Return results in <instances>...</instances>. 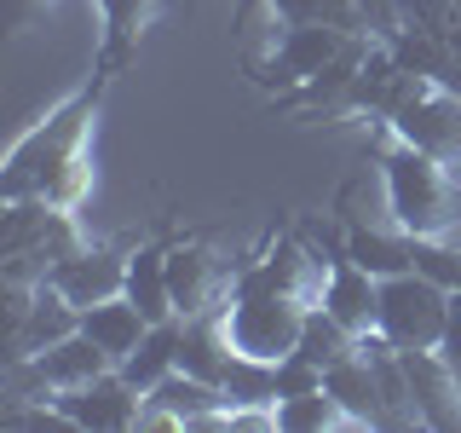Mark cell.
I'll use <instances>...</instances> for the list:
<instances>
[{"mask_svg":"<svg viewBox=\"0 0 461 433\" xmlns=\"http://www.w3.org/2000/svg\"><path fill=\"white\" fill-rule=\"evenodd\" d=\"M110 76L86 69V81L69 98L41 115L29 134H18V144L6 151V168H0V202H18V197H41L58 202V208H81L86 197V139H93V122L104 110Z\"/></svg>","mask_w":461,"mask_h":433,"instance_id":"obj_1","label":"cell"},{"mask_svg":"<svg viewBox=\"0 0 461 433\" xmlns=\"http://www.w3.org/2000/svg\"><path fill=\"white\" fill-rule=\"evenodd\" d=\"M375 168L386 191V220L410 237H461V185L456 168L427 156L421 144L398 139L393 127H375Z\"/></svg>","mask_w":461,"mask_h":433,"instance_id":"obj_2","label":"cell"},{"mask_svg":"<svg viewBox=\"0 0 461 433\" xmlns=\"http://www.w3.org/2000/svg\"><path fill=\"white\" fill-rule=\"evenodd\" d=\"M76 208H58L41 197H18L0 214V283H47L64 254L81 249Z\"/></svg>","mask_w":461,"mask_h":433,"instance_id":"obj_3","label":"cell"},{"mask_svg":"<svg viewBox=\"0 0 461 433\" xmlns=\"http://www.w3.org/2000/svg\"><path fill=\"white\" fill-rule=\"evenodd\" d=\"M346 41H352V29H340V23H283L277 35L266 41V52L242 58V69H249L254 87H266V93L283 105V98L300 93Z\"/></svg>","mask_w":461,"mask_h":433,"instance_id":"obj_4","label":"cell"},{"mask_svg":"<svg viewBox=\"0 0 461 433\" xmlns=\"http://www.w3.org/2000/svg\"><path fill=\"white\" fill-rule=\"evenodd\" d=\"M444 324H450V289L421 278V272H398L381 278V318H375V336H386L398 353L410 346H438Z\"/></svg>","mask_w":461,"mask_h":433,"instance_id":"obj_5","label":"cell"},{"mask_svg":"<svg viewBox=\"0 0 461 433\" xmlns=\"http://www.w3.org/2000/svg\"><path fill=\"white\" fill-rule=\"evenodd\" d=\"M306 300H294V295H225V336L237 353H249V358H266V364H277V358L294 353V341H300V324H306Z\"/></svg>","mask_w":461,"mask_h":433,"instance_id":"obj_6","label":"cell"},{"mask_svg":"<svg viewBox=\"0 0 461 433\" xmlns=\"http://www.w3.org/2000/svg\"><path fill=\"white\" fill-rule=\"evenodd\" d=\"M41 404H52L76 433H127L144 428V393L127 382L122 370H104L81 387H64V393H47Z\"/></svg>","mask_w":461,"mask_h":433,"instance_id":"obj_7","label":"cell"},{"mask_svg":"<svg viewBox=\"0 0 461 433\" xmlns=\"http://www.w3.org/2000/svg\"><path fill=\"white\" fill-rule=\"evenodd\" d=\"M225 387L191 370H173L144 393V428H225Z\"/></svg>","mask_w":461,"mask_h":433,"instance_id":"obj_8","label":"cell"},{"mask_svg":"<svg viewBox=\"0 0 461 433\" xmlns=\"http://www.w3.org/2000/svg\"><path fill=\"white\" fill-rule=\"evenodd\" d=\"M167 289H173V312H179V318H202V312L225 307L230 272L220 266V254H213L202 237H173V249H167Z\"/></svg>","mask_w":461,"mask_h":433,"instance_id":"obj_9","label":"cell"},{"mask_svg":"<svg viewBox=\"0 0 461 433\" xmlns=\"http://www.w3.org/2000/svg\"><path fill=\"white\" fill-rule=\"evenodd\" d=\"M386 127L461 173V93H450V87H427V93H415Z\"/></svg>","mask_w":461,"mask_h":433,"instance_id":"obj_10","label":"cell"},{"mask_svg":"<svg viewBox=\"0 0 461 433\" xmlns=\"http://www.w3.org/2000/svg\"><path fill=\"white\" fill-rule=\"evenodd\" d=\"M127 254L133 249H110V243H81L76 254H64L52 266V289L69 300V307H93V300H110L127 289Z\"/></svg>","mask_w":461,"mask_h":433,"instance_id":"obj_11","label":"cell"},{"mask_svg":"<svg viewBox=\"0 0 461 433\" xmlns=\"http://www.w3.org/2000/svg\"><path fill=\"white\" fill-rule=\"evenodd\" d=\"M398 358H403V375H410L421 428H461V375L444 364L438 346H410Z\"/></svg>","mask_w":461,"mask_h":433,"instance_id":"obj_12","label":"cell"},{"mask_svg":"<svg viewBox=\"0 0 461 433\" xmlns=\"http://www.w3.org/2000/svg\"><path fill=\"white\" fill-rule=\"evenodd\" d=\"M340 329L352 336H375V318H381V278L364 272L352 254L329 260V278H323V300H317Z\"/></svg>","mask_w":461,"mask_h":433,"instance_id":"obj_13","label":"cell"},{"mask_svg":"<svg viewBox=\"0 0 461 433\" xmlns=\"http://www.w3.org/2000/svg\"><path fill=\"white\" fill-rule=\"evenodd\" d=\"M98 6V52H93V69L98 76H122L127 64L139 58V41H144V29L156 23V12H162V0H93Z\"/></svg>","mask_w":461,"mask_h":433,"instance_id":"obj_14","label":"cell"},{"mask_svg":"<svg viewBox=\"0 0 461 433\" xmlns=\"http://www.w3.org/2000/svg\"><path fill=\"white\" fill-rule=\"evenodd\" d=\"M340 231H346V254H352L364 272H375V278L415 272V254H410L415 237H410V231H398L393 220H386V226H369V220H357V214H346Z\"/></svg>","mask_w":461,"mask_h":433,"instance_id":"obj_15","label":"cell"},{"mask_svg":"<svg viewBox=\"0 0 461 433\" xmlns=\"http://www.w3.org/2000/svg\"><path fill=\"white\" fill-rule=\"evenodd\" d=\"M167 249L173 237H150V243H133V254H127V300H139V312L150 318V324H162V318H179L173 312V289H167Z\"/></svg>","mask_w":461,"mask_h":433,"instance_id":"obj_16","label":"cell"},{"mask_svg":"<svg viewBox=\"0 0 461 433\" xmlns=\"http://www.w3.org/2000/svg\"><path fill=\"white\" fill-rule=\"evenodd\" d=\"M323 387L346 404V416H352L357 428H381L386 410H381V382H375V364L364 353V341H357V353H346L340 364L323 370Z\"/></svg>","mask_w":461,"mask_h":433,"instance_id":"obj_17","label":"cell"},{"mask_svg":"<svg viewBox=\"0 0 461 433\" xmlns=\"http://www.w3.org/2000/svg\"><path fill=\"white\" fill-rule=\"evenodd\" d=\"M81 329L93 336L104 353L122 364L127 353L144 341V329H150V318L139 312V300H127V295H110V300H93V307H81Z\"/></svg>","mask_w":461,"mask_h":433,"instance_id":"obj_18","label":"cell"},{"mask_svg":"<svg viewBox=\"0 0 461 433\" xmlns=\"http://www.w3.org/2000/svg\"><path fill=\"white\" fill-rule=\"evenodd\" d=\"M179 341H185V318H162V324L144 329V341H139V346H133V353H127L115 370H122L127 382L139 387V393H150V387L162 382V375L179 370Z\"/></svg>","mask_w":461,"mask_h":433,"instance_id":"obj_19","label":"cell"},{"mask_svg":"<svg viewBox=\"0 0 461 433\" xmlns=\"http://www.w3.org/2000/svg\"><path fill=\"white\" fill-rule=\"evenodd\" d=\"M220 387H225L230 416H271V404H277V364L237 353V358L225 364ZM230 416H225V428H230Z\"/></svg>","mask_w":461,"mask_h":433,"instance_id":"obj_20","label":"cell"},{"mask_svg":"<svg viewBox=\"0 0 461 433\" xmlns=\"http://www.w3.org/2000/svg\"><path fill=\"white\" fill-rule=\"evenodd\" d=\"M230 358H237V346H230V336H225V318H220V307H213V312H202V318H185L179 370L202 375V382H220Z\"/></svg>","mask_w":461,"mask_h":433,"instance_id":"obj_21","label":"cell"},{"mask_svg":"<svg viewBox=\"0 0 461 433\" xmlns=\"http://www.w3.org/2000/svg\"><path fill=\"white\" fill-rule=\"evenodd\" d=\"M271 428H283V433H323V428H357V422L346 416V404L329 393V387H312V393H294V399L271 404Z\"/></svg>","mask_w":461,"mask_h":433,"instance_id":"obj_22","label":"cell"},{"mask_svg":"<svg viewBox=\"0 0 461 433\" xmlns=\"http://www.w3.org/2000/svg\"><path fill=\"white\" fill-rule=\"evenodd\" d=\"M357 341H364V336L340 329V324H335V318H329L323 307H312V312H306V324H300L294 353H300V358H312L317 370H329V364H340L346 353H357Z\"/></svg>","mask_w":461,"mask_h":433,"instance_id":"obj_23","label":"cell"},{"mask_svg":"<svg viewBox=\"0 0 461 433\" xmlns=\"http://www.w3.org/2000/svg\"><path fill=\"white\" fill-rule=\"evenodd\" d=\"M312 387H323V370H317L312 358H300V353H288V358H277V399L312 393Z\"/></svg>","mask_w":461,"mask_h":433,"instance_id":"obj_24","label":"cell"},{"mask_svg":"<svg viewBox=\"0 0 461 433\" xmlns=\"http://www.w3.org/2000/svg\"><path fill=\"white\" fill-rule=\"evenodd\" d=\"M52 0H0V18H6V35H23L35 18H47Z\"/></svg>","mask_w":461,"mask_h":433,"instance_id":"obj_25","label":"cell"},{"mask_svg":"<svg viewBox=\"0 0 461 433\" xmlns=\"http://www.w3.org/2000/svg\"><path fill=\"white\" fill-rule=\"evenodd\" d=\"M438 353H444V364H450L461 375V289L450 295V324H444V341H438Z\"/></svg>","mask_w":461,"mask_h":433,"instance_id":"obj_26","label":"cell"},{"mask_svg":"<svg viewBox=\"0 0 461 433\" xmlns=\"http://www.w3.org/2000/svg\"><path fill=\"white\" fill-rule=\"evenodd\" d=\"M185 6H191V0H185Z\"/></svg>","mask_w":461,"mask_h":433,"instance_id":"obj_27","label":"cell"}]
</instances>
